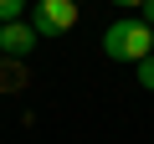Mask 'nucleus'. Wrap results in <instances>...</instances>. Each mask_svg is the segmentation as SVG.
I'll return each instance as SVG.
<instances>
[{
	"instance_id": "obj_1",
	"label": "nucleus",
	"mask_w": 154,
	"mask_h": 144,
	"mask_svg": "<svg viewBox=\"0 0 154 144\" xmlns=\"http://www.w3.org/2000/svg\"><path fill=\"white\" fill-rule=\"evenodd\" d=\"M103 52L113 57V62H144V57H154V26H144L139 16H123V21H113L108 31H103Z\"/></svg>"
},
{
	"instance_id": "obj_2",
	"label": "nucleus",
	"mask_w": 154,
	"mask_h": 144,
	"mask_svg": "<svg viewBox=\"0 0 154 144\" xmlns=\"http://www.w3.org/2000/svg\"><path fill=\"white\" fill-rule=\"evenodd\" d=\"M31 26H36L41 41L46 36H67L77 26V0H36L31 5Z\"/></svg>"
},
{
	"instance_id": "obj_3",
	"label": "nucleus",
	"mask_w": 154,
	"mask_h": 144,
	"mask_svg": "<svg viewBox=\"0 0 154 144\" xmlns=\"http://www.w3.org/2000/svg\"><path fill=\"white\" fill-rule=\"evenodd\" d=\"M36 26L31 21H5V26H0V57H31L36 52Z\"/></svg>"
},
{
	"instance_id": "obj_4",
	"label": "nucleus",
	"mask_w": 154,
	"mask_h": 144,
	"mask_svg": "<svg viewBox=\"0 0 154 144\" xmlns=\"http://www.w3.org/2000/svg\"><path fill=\"white\" fill-rule=\"evenodd\" d=\"M26 16V0H0V26L5 21H21Z\"/></svg>"
},
{
	"instance_id": "obj_5",
	"label": "nucleus",
	"mask_w": 154,
	"mask_h": 144,
	"mask_svg": "<svg viewBox=\"0 0 154 144\" xmlns=\"http://www.w3.org/2000/svg\"><path fill=\"white\" fill-rule=\"evenodd\" d=\"M134 77H139V83H144V88H149V93H154V57H144V62H139V67H134Z\"/></svg>"
},
{
	"instance_id": "obj_6",
	"label": "nucleus",
	"mask_w": 154,
	"mask_h": 144,
	"mask_svg": "<svg viewBox=\"0 0 154 144\" xmlns=\"http://www.w3.org/2000/svg\"><path fill=\"white\" fill-rule=\"evenodd\" d=\"M139 21H144V26H154V0H144V5H139Z\"/></svg>"
},
{
	"instance_id": "obj_7",
	"label": "nucleus",
	"mask_w": 154,
	"mask_h": 144,
	"mask_svg": "<svg viewBox=\"0 0 154 144\" xmlns=\"http://www.w3.org/2000/svg\"><path fill=\"white\" fill-rule=\"evenodd\" d=\"M113 5H118V11H134V16H139V5H144V0H113Z\"/></svg>"
},
{
	"instance_id": "obj_8",
	"label": "nucleus",
	"mask_w": 154,
	"mask_h": 144,
	"mask_svg": "<svg viewBox=\"0 0 154 144\" xmlns=\"http://www.w3.org/2000/svg\"><path fill=\"white\" fill-rule=\"evenodd\" d=\"M77 5H82V0H77Z\"/></svg>"
}]
</instances>
